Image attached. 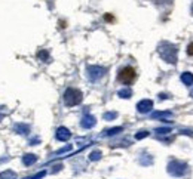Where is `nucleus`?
I'll use <instances>...</instances> for the list:
<instances>
[{
	"mask_svg": "<svg viewBox=\"0 0 193 179\" xmlns=\"http://www.w3.org/2000/svg\"><path fill=\"white\" fill-rule=\"evenodd\" d=\"M187 53H189L190 57H193V43L189 45V47H187Z\"/></svg>",
	"mask_w": 193,
	"mask_h": 179,
	"instance_id": "2",
	"label": "nucleus"
},
{
	"mask_svg": "<svg viewBox=\"0 0 193 179\" xmlns=\"http://www.w3.org/2000/svg\"><path fill=\"white\" fill-rule=\"evenodd\" d=\"M135 79H137V71H135L134 67H129V65L123 67L117 73V80L122 85H132Z\"/></svg>",
	"mask_w": 193,
	"mask_h": 179,
	"instance_id": "1",
	"label": "nucleus"
}]
</instances>
